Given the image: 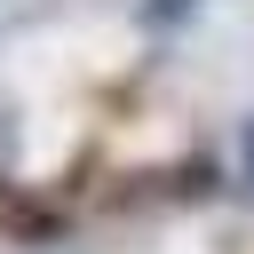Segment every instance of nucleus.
Wrapping results in <instances>:
<instances>
[{"instance_id": "nucleus-3", "label": "nucleus", "mask_w": 254, "mask_h": 254, "mask_svg": "<svg viewBox=\"0 0 254 254\" xmlns=\"http://www.w3.org/2000/svg\"><path fill=\"white\" fill-rule=\"evenodd\" d=\"M238 190H246V198H254V119H246V127H238Z\"/></svg>"}, {"instance_id": "nucleus-4", "label": "nucleus", "mask_w": 254, "mask_h": 254, "mask_svg": "<svg viewBox=\"0 0 254 254\" xmlns=\"http://www.w3.org/2000/svg\"><path fill=\"white\" fill-rule=\"evenodd\" d=\"M8 151H16V127H8V111H0V159H8Z\"/></svg>"}, {"instance_id": "nucleus-1", "label": "nucleus", "mask_w": 254, "mask_h": 254, "mask_svg": "<svg viewBox=\"0 0 254 254\" xmlns=\"http://www.w3.org/2000/svg\"><path fill=\"white\" fill-rule=\"evenodd\" d=\"M159 198H175V206H214V198H222V159H206V151L175 159V167H167V190H159Z\"/></svg>"}, {"instance_id": "nucleus-2", "label": "nucleus", "mask_w": 254, "mask_h": 254, "mask_svg": "<svg viewBox=\"0 0 254 254\" xmlns=\"http://www.w3.org/2000/svg\"><path fill=\"white\" fill-rule=\"evenodd\" d=\"M198 8H206V0H135V24H143V32H183Z\"/></svg>"}]
</instances>
